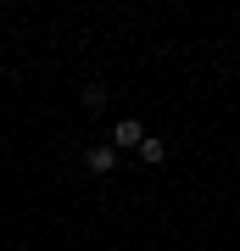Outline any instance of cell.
I'll return each mask as SVG.
<instances>
[{
    "instance_id": "obj_1",
    "label": "cell",
    "mask_w": 240,
    "mask_h": 251,
    "mask_svg": "<svg viewBox=\"0 0 240 251\" xmlns=\"http://www.w3.org/2000/svg\"><path fill=\"white\" fill-rule=\"evenodd\" d=\"M145 140H151V134H145V123H134V117H123V123L112 128V145H117V151H140Z\"/></svg>"
},
{
    "instance_id": "obj_2",
    "label": "cell",
    "mask_w": 240,
    "mask_h": 251,
    "mask_svg": "<svg viewBox=\"0 0 240 251\" xmlns=\"http://www.w3.org/2000/svg\"><path fill=\"white\" fill-rule=\"evenodd\" d=\"M84 168L89 173H112L117 168V145L107 140V145H89V151H84Z\"/></svg>"
},
{
    "instance_id": "obj_3",
    "label": "cell",
    "mask_w": 240,
    "mask_h": 251,
    "mask_svg": "<svg viewBox=\"0 0 240 251\" xmlns=\"http://www.w3.org/2000/svg\"><path fill=\"white\" fill-rule=\"evenodd\" d=\"M140 162H145V168H162V162H168V140H157V134H151V140L140 145Z\"/></svg>"
},
{
    "instance_id": "obj_4",
    "label": "cell",
    "mask_w": 240,
    "mask_h": 251,
    "mask_svg": "<svg viewBox=\"0 0 240 251\" xmlns=\"http://www.w3.org/2000/svg\"><path fill=\"white\" fill-rule=\"evenodd\" d=\"M79 100H84L89 112H101V106H107V84H84V95H79Z\"/></svg>"
}]
</instances>
